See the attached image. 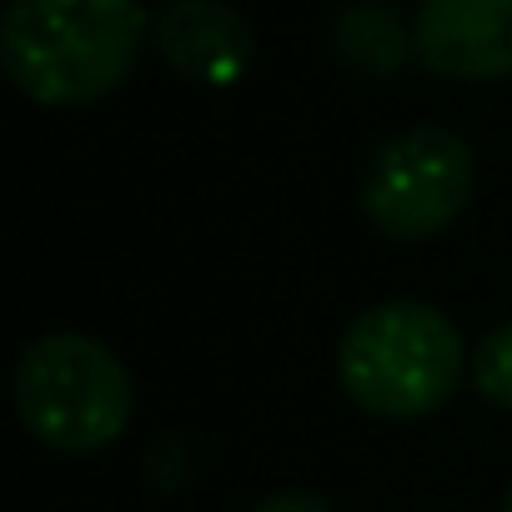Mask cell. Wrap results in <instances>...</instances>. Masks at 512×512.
<instances>
[{"label":"cell","instance_id":"cell-2","mask_svg":"<svg viewBox=\"0 0 512 512\" xmlns=\"http://www.w3.org/2000/svg\"><path fill=\"white\" fill-rule=\"evenodd\" d=\"M467 347L452 317L417 297H392L347 322L337 342L342 392L387 422L442 412L467 372Z\"/></svg>","mask_w":512,"mask_h":512},{"label":"cell","instance_id":"cell-1","mask_svg":"<svg viewBox=\"0 0 512 512\" xmlns=\"http://www.w3.org/2000/svg\"><path fill=\"white\" fill-rule=\"evenodd\" d=\"M151 41L141 0H11L0 16V66L36 106H96L121 91Z\"/></svg>","mask_w":512,"mask_h":512},{"label":"cell","instance_id":"cell-6","mask_svg":"<svg viewBox=\"0 0 512 512\" xmlns=\"http://www.w3.org/2000/svg\"><path fill=\"white\" fill-rule=\"evenodd\" d=\"M151 46L181 81L206 91L236 86L256 56L251 26L226 0H161L151 11Z\"/></svg>","mask_w":512,"mask_h":512},{"label":"cell","instance_id":"cell-5","mask_svg":"<svg viewBox=\"0 0 512 512\" xmlns=\"http://www.w3.org/2000/svg\"><path fill=\"white\" fill-rule=\"evenodd\" d=\"M417 61L442 81L512 76V0H417Z\"/></svg>","mask_w":512,"mask_h":512},{"label":"cell","instance_id":"cell-9","mask_svg":"<svg viewBox=\"0 0 512 512\" xmlns=\"http://www.w3.org/2000/svg\"><path fill=\"white\" fill-rule=\"evenodd\" d=\"M246 512H337V507L317 492H272L262 502H251Z\"/></svg>","mask_w":512,"mask_h":512},{"label":"cell","instance_id":"cell-7","mask_svg":"<svg viewBox=\"0 0 512 512\" xmlns=\"http://www.w3.org/2000/svg\"><path fill=\"white\" fill-rule=\"evenodd\" d=\"M327 41H332V56L352 76H367V81H387L417 56L412 26H402V16L387 0H352V6H342Z\"/></svg>","mask_w":512,"mask_h":512},{"label":"cell","instance_id":"cell-8","mask_svg":"<svg viewBox=\"0 0 512 512\" xmlns=\"http://www.w3.org/2000/svg\"><path fill=\"white\" fill-rule=\"evenodd\" d=\"M472 387L487 407L512 412V322L492 327L477 347H472Z\"/></svg>","mask_w":512,"mask_h":512},{"label":"cell","instance_id":"cell-10","mask_svg":"<svg viewBox=\"0 0 512 512\" xmlns=\"http://www.w3.org/2000/svg\"><path fill=\"white\" fill-rule=\"evenodd\" d=\"M497 512H512V482L502 487V502H497Z\"/></svg>","mask_w":512,"mask_h":512},{"label":"cell","instance_id":"cell-3","mask_svg":"<svg viewBox=\"0 0 512 512\" xmlns=\"http://www.w3.org/2000/svg\"><path fill=\"white\" fill-rule=\"evenodd\" d=\"M11 402L41 447L86 457L126 432L136 387L126 362L106 342L81 332H51L16 357Z\"/></svg>","mask_w":512,"mask_h":512},{"label":"cell","instance_id":"cell-4","mask_svg":"<svg viewBox=\"0 0 512 512\" xmlns=\"http://www.w3.org/2000/svg\"><path fill=\"white\" fill-rule=\"evenodd\" d=\"M477 196V156L447 126L392 131L357 176L362 216L402 246L442 236Z\"/></svg>","mask_w":512,"mask_h":512}]
</instances>
